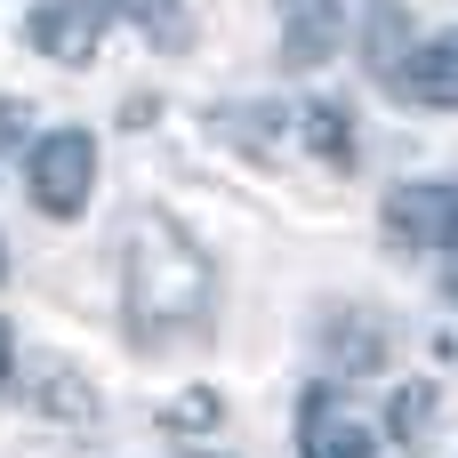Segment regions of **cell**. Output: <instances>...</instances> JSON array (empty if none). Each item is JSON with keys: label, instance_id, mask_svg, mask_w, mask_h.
<instances>
[{"label": "cell", "instance_id": "5b68a950", "mask_svg": "<svg viewBox=\"0 0 458 458\" xmlns=\"http://www.w3.org/2000/svg\"><path fill=\"white\" fill-rule=\"evenodd\" d=\"M394 97H411V105H435V113H458V32H427L419 48H411V64H394V81H386Z\"/></svg>", "mask_w": 458, "mask_h": 458}, {"label": "cell", "instance_id": "277c9868", "mask_svg": "<svg viewBox=\"0 0 458 458\" xmlns=\"http://www.w3.org/2000/svg\"><path fill=\"white\" fill-rule=\"evenodd\" d=\"M24 40L56 64H89L97 40H105V8L97 0H32L24 8Z\"/></svg>", "mask_w": 458, "mask_h": 458}, {"label": "cell", "instance_id": "3957f363", "mask_svg": "<svg viewBox=\"0 0 458 458\" xmlns=\"http://www.w3.org/2000/svg\"><path fill=\"white\" fill-rule=\"evenodd\" d=\"M386 242L394 250H458V177H419V185H394L386 209H378Z\"/></svg>", "mask_w": 458, "mask_h": 458}, {"label": "cell", "instance_id": "52a82bcc", "mask_svg": "<svg viewBox=\"0 0 458 458\" xmlns=\"http://www.w3.org/2000/svg\"><path fill=\"white\" fill-rule=\"evenodd\" d=\"M298 458H370V427L354 411H338L330 394L298 403Z\"/></svg>", "mask_w": 458, "mask_h": 458}, {"label": "cell", "instance_id": "ba28073f", "mask_svg": "<svg viewBox=\"0 0 458 458\" xmlns=\"http://www.w3.org/2000/svg\"><path fill=\"white\" fill-rule=\"evenodd\" d=\"M32 411H40V419H64V427H89V419H97V386H89L72 362H40Z\"/></svg>", "mask_w": 458, "mask_h": 458}, {"label": "cell", "instance_id": "4fadbf2b", "mask_svg": "<svg viewBox=\"0 0 458 458\" xmlns=\"http://www.w3.org/2000/svg\"><path fill=\"white\" fill-rule=\"evenodd\" d=\"M16 137H24V105H16V97H0V161H8V145H16Z\"/></svg>", "mask_w": 458, "mask_h": 458}, {"label": "cell", "instance_id": "8992f818", "mask_svg": "<svg viewBox=\"0 0 458 458\" xmlns=\"http://www.w3.org/2000/svg\"><path fill=\"white\" fill-rule=\"evenodd\" d=\"M338 32H346L338 0H282V64H298V72L330 64L338 56Z\"/></svg>", "mask_w": 458, "mask_h": 458}, {"label": "cell", "instance_id": "7a4b0ae2", "mask_svg": "<svg viewBox=\"0 0 458 458\" xmlns=\"http://www.w3.org/2000/svg\"><path fill=\"white\" fill-rule=\"evenodd\" d=\"M24 185H32V209H40V217L72 225V217L89 209V185H97V145H89V129H48V137L32 145Z\"/></svg>", "mask_w": 458, "mask_h": 458}, {"label": "cell", "instance_id": "5bb4252c", "mask_svg": "<svg viewBox=\"0 0 458 458\" xmlns=\"http://www.w3.org/2000/svg\"><path fill=\"white\" fill-rule=\"evenodd\" d=\"M8 370H16V338H8V322H0V386H8Z\"/></svg>", "mask_w": 458, "mask_h": 458}, {"label": "cell", "instance_id": "8fae6325", "mask_svg": "<svg viewBox=\"0 0 458 458\" xmlns=\"http://www.w3.org/2000/svg\"><path fill=\"white\" fill-rule=\"evenodd\" d=\"M435 403H443V394H435L427 378H419V386H403V394H394V411H386V427H394V443H419V435L435 427Z\"/></svg>", "mask_w": 458, "mask_h": 458}, {"label": "cell", "instance_id": "9c48e42d", "mask_svg": "<svg viewBox=\"0 0 458 458\" xmlns=\"http://www.w3.org/2000/svg\"><path fill=\"white\" fill-rule=\"evenodd\" d=\"M298 137L314 145V161H330V169H354V113H346L338 97H314V105L298 113Z\"/></svg>", "mask_w": 458, "mask_h": 458}, {"label": "cell", "instance_id": "30bf717a", "mask_svg": "<svg viewBox=\"0 0 458 458\" xmlns=\"http://www.w3.org/2000/svg\"><path fill=\"white\" fill-rule=\"evenodd\" d=\"M386 346H394L386 314H346V322L330 330V362H338V370H378Z\"/></svg>", "mask_w": 458, "mask_h": 458}, {"label": "cell", "instance_id": "7c38bea8", "mask_svg": "<svg viewBox=\"0 0 458 458\" xmlns=\"http://www.w3.org/2000/svg\"><path fill=\"white\" fill-rule=\"evenodd\" d=\"M161 427H177V435H209V427H217V394H209V386L177 394V403L161 411Z\"/></svg>", "mask_w": 458, "mask_h": 458}, {"label": "cell", "instance_id": "6da1fadb", "mask_svg": "<svg viewBox=\"0 0 458 458\" xmlns=\"http://www.w3.org/2000/svg\"><path fill=\"white\" fill-rule=\"evenodd\" d=\"M209 298H217V274L193 250V233H177L169 217H137V233H129V330H137V346L193 338L209 322Z\"/></svg>", "mask_w": 458, "mask_h": 458}]
</instances>
